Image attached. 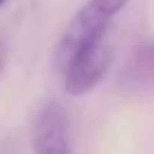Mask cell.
Masks as SVG:
<instances>
[{
	"instance_id": "cell-1",
	"label": "cell",
	"mask_w": 154,
	"mask_h": 154,
	"mask_svg": "<svg viewBox=\"0 0 154 154\" xmlns=\"http://www.w3.org/2000/svg\"><path fill=\"white\" fill-rule=\"evenodd\" d=\"M106 34L84 41L66 61L61 72H63V88L68 95L82 97L91 93L104 79L106 70L111 66V59H113V48H111Z\"/></svg>"
},
{
	"instance_id": "cell-2",
	"label": "cell",
	"mask_w": 154,
	"mask_h": 154,
	"mask_svg": "<svg viewBox=\"0 0 154 154\" xmlns=\"http://www.w3.org/2000/svg\"><path fill=\"white\" fill-rule=\"evenodd\" d=\"M127 5H129V0H88V2H84L82 9L68 23L66 32H63L61 41H59L57 50H54V63H57L59 70H63L70 54L84 41L109 32V25L113 20V16L118 11H122Z\"/></svg>"
},
{
	"instance_id": "cell-3",
	"label": "cell",
	"mask_w": 154,
	"mask_h": 154,
	"mask_svg": "<svg viewBox=\"0 0 154 154\" xmlns=\"http://www.w3.org/2000/svg\"><path fill=\"white\" fill-rule=\"evenodd\" d=\"M32 152L34 154H72L68 116L59 102H48L36 111L32 122Z\"/></svg>"
},
{
	"instance_id": "cell-4",
	"label": "cell",
	"mask_w": 154,
	"mask_h": 154,
	"mask_svg": "<svg viewBox=\"0 0 154 154\" xmlns=\"http://www.w3.org/2000/svg\"><path fill=\"white\" fill-rule=\"evenodd\" d=\"M127 88H154V41L140 45L120 75Z\"/></svg>"
},
{
	"instance_id": "cell-5",
	"label": "cell",
	"mask_w": 154,
	"mask_h": 154,
	"mask_svg": "<svg viewBox=\"0 0 154 154\" xmlns=\"http://www.w3.org/2000/svg\"><path fill=\"white\" fill-rule=\"evenodd\" d=\"M5 66H7V45L5 41H0V77L5 72Z\"/></svg>"
},
{
	"instance_id": "cell-6",
	"label": "cell",
	"mask_w": 154,
	"mask_h": 154,
	"mask_svg": "<svg viewBox=\"0 0 154 154\" xmlns=\"http://www.w3.org/2000/svg\"><path fill=\"white\" fill-rule=\"evenodd\" d=\"M5 2H7V0H0V7H2V5H5Z\"/></svg>"
}]
</instances>
